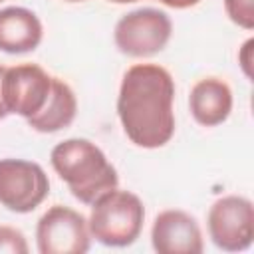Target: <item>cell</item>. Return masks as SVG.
Listing matches in <instances>:
<instances>
[{
  "label": "cell",
  "instance_id": "7c38bea8",
  "mask_svg": "<svg viewBox=\"0 0 254 254\" xmlns=\"http://www.w3.org/2000/svg\"><path fill=\"white\" fill-rule=\"evenodd\" d=\"M77 113V99L73 89L60 77H52V89L46 99V105L32 117H28V125L40 133H56L71 125Z\"/></svg>",
  "mask_w": 254,
  "mask_h": 254
},
{
  "label": "cell",
  "instance_id": "ac0fdd59",
  "mask_svg": "<svg viewBox=\"0 0 254 254\" xmlns=\"http://www.w3.org/2000/svg\"><path fill=\"white\" fill-rule=\"evenodd\" d=\"M109 2H115V4H133V2H139V0H109Z\"/></svg>",
  "mask_w": 254,
  "mask_h": 254
},
{
  "label": "cell",
  "instance_id": "4fadbf2b",
  "mask_svg": "<svg viewBox=\"0 0 254 254\" xmlns=\"http://www.w3.org/2000/svg\"><path fill=\"white\" fill-rule=\"evenodd\" d=\"M226 16L244 30L254 28V0H224Z\"/></svg>",
  "mask_w": 254,
  "mask_h": 254
},
{
  "label": "cell",
  "instance_id": "e0dca14e",
  "mask_svg": "<svg viewBox=\"0 0 254 254\" xmlns=\"http://www.w3.org/2000/svg\"><path fill=\"white\" fill-rule=\"evenodd\" d=\"M2 71H4V65H0V77H2ZM4 117H8V115H6L4 107H2V101H0V119H4Z\"/></svg>",
  "mask_w": 254,
  "mask_h": 254
},
{
  "label": "cell",
  "instance_id": "3957f363",
  "mask_svg": "<svg viewBox=\"0 0 254 254\" xmlns=\"http://www.w3.org/2000/svg\"><path fill=\"white\" fill-rule=\"evenodd\" d=\"M145 206L141 198L129 190L111 189L91 202L87 220L89 234L103 246L125 248L133 244L143 228Z\"/></svg>",
  "mask_w": 254,
  "mask_h": 254
},
{
  "label": "cell",
  "instance_id": "5b68a950",
  "mask_svg": "<svg viewBox=\"0 0 254 254\" xmlns=\"http://www.w3.org/2000/svg\"><path fill=\"white\" fill-rule=\"evenodd\" d=\"M208 236L224 252H240L254 240V206L246 196L226 194L212 202L206 216Z\"/></svg>",
  "mask_w": 254,
  "mask_h": 254
},
{
  "label": "cell",
  "instance_id": "ffe728a7",
  "mask_svg": "<svg viewBox=\"0 0 254 254\" xmlns=\"http://www.w3.org/2000/svg\"><path fill=\"white\" fill-rule=\"evenodd\" d=\"M0 2H2V0H0Z\"/></svg>",
  "mask_w": 254,
  "mask_h": 254
},
{
  "label": "cell",
  "instance_id": "d6986e66",
  "mask_svg": "<svg viewBox=\"0 0 254 254\" xmlns=\"http://www.w3.org/2000/svg\"><path fill=\"white\" fill-rule=\"evenodd\" d=\"M65 2H83V0H65Z\"/></svg>",
  "mask_w": 254,
  "mask_h": 254
},
{
  "label": "cell",
  "instance_id": "9a60e30c",
  "mask_svg": "<svg viewBox=\"0 0 254 254\" xmlns=\"http://www.w3.org/2000/svg\"><path fill=\"white\" fill-rule=\"evenodd\" d=\"M252 46H254V40L250 38L244 42V46L238 52V64L246 77H252Z\"/></svg>",
  "mask_w": 254,
  "mask_h": 254
},
{
  "label": "cell",
  "instance_id": "52a82bcc",
  "mask_svg": "<svg viewBox=\"0 0 254 254\" xmlns=\"http://www.w3.org/2000/svg\"><path fill=\"white\" fill-rule=\"evenodd\" d=\"M50 192L46 171L32 161L0 159V204L12 212L36 210Z\"/></svg>",
  "mask_w": 254,
  "mask_h": 254
},
{
  "label": "cell",
  "instance_id": "5bb4252c",
  "mask_svg": "<svg viewBox=\"0 0 254 254\" xmlns=\"http://www.w3.org/2000/svg\"><path fill=\"white\" fill-rule=\"evenodd\" d=\"M30 248H28V242H26V236L18 230V228H12V226H0V254L8 252V254H26Z\"/></svg>",
  "mask_w": 254,
  "mask_h": 254
},
{
  "label": "cell",
  "instance_id": "8992f818",
  "mask_svg": "<svg viewBox=\"0 0 254 254\" xmlns=\"http://www.w3.org/2000/svg\"><path fill=\"white\" fill-rule=\"evenodd\" d=\"M52 89V75L36 64L6 67L0 77V101L6 115L32 117L44 105Z\"/></svg>",
  "mask_w": 254,
  "mask_h": 254
},
{
  "label": "cell",
  "instance_id": "6da1fadb",
  "mask_svg": "<svg viewBox=\"0 0 254 254\" xmlns=\"http://www.w3.org/2000/svg\"><path fill=\"white\" fill-rule=\"evenodd\" d=\"M175 81L157 64L131 65L119 87L117 115L127 139L143 149H159L175 135Z\"/></svg>",
  "mask_w": 254,
  "mask_h": 254
},
{
  "label": "cell",
  "instance_id": "8fae6325",
  "mask_svg": "<svg viewBox=\"0 0 254 254\" xmlns=\"http://www.w3.org/2000/svg\"><path fill=\"white\" fill-rule=\"evenodd\" d=\"M189 107L196 123L204 127L220 125L232 111V91L226 81L218 77H204L192 85Z\"/></svg>",
  "mask_w": 254,
  "mask_h": 254
},
{
  "label": "cell",
  "instance_id": "30bf717a",
  "mask_svg": "<svg viewBox=\"0 0 254 254\" xmlns=\"http://www.w3.org/2000/svg\"><path fill=\"white\" fill-rule=\"evenodd\" d=\"M44 36L40 18L22 6L0 10V52L28 54L34 52Z\"/></svg>",
  "mask_w": 254,
  "mask_h": 254
},
{
  "label": "cell",
  "instance_id": "277c9868",
  "mask_svg": "<svg viewBox=\"0 0 254 254\" xmlns=\"http://www.w3.org/2000/svg\"><path fill=\"white\" fill-rule=\"evenodd\" d=\"M171 18L157 8H139L115 24L113 40L121 54L131 58H149L159 54L171 40Z\"/></svg>",
  "mask_w": 254,
  "mask_h": 254
},
{
  "label": "cell",
  "instance_id": "2e32d148",
  "mask_svg": "<svg viewBox=\"0 0 254 254\" xmlns=\"http://www.w3.org/2000/svg\"><path fill=\"white\" fill-rule=\"evenodd\" d=\"M161 4L169 6V8H175V10H185V8H192L196 6L200 0H159Z\"/></svg>",
  "mask_w": 254,
  "mask_h": 254
},
{
  "label": "cell",
  "instance_id": "7a4b0ae2",
  "mask_svg": "<svg viewBox=\"0 0 254 254\" xmlns=\"http://www.w3.org/2000/svg\"><path fill=\"white\" fill-rule=\"evenodd\" d=\"M50 161L69 192L85 204H91L99 194L117 187L119 177L105 153L87 139H65L58 143Z\"/></svg>",
  "mask_w": 254,
  "mask_h": 254
},
{
  "label": "cell",
  "instance_id": "ba28073f",
  "mask_svg": "<svg viewBox=\"0 0 254 254\" xmlns=\"http://www.w3.org/2000/svg\"><path fill=\"white\" fill-rule=\"evenodd\" d=\"M89 226L77 210L54 204L36 226V244L40 254H83L89 250Z\"/></svg>",
  "mask_w": 254,
  "mask_h": 254
},
{
  "label": "cell",
  "instance_id": "9c48e42d",
  "mask_svg": "<svg viewBox=\"0 0 254 254\" xmlns=\"http://www.w3.org/2000/svg\"><path fill=\"white\" fill-rule=\"evenodd\" d=\"M151 244L159 254H200L202 232L196 220L185 210H163L151 228Z\"/></svg>",
  "mask_w": 254,
  "mask_h": 254
}]
</instances>
